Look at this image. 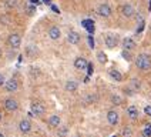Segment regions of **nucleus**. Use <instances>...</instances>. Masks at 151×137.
Here are the masks:
<instances>
[{"mask_svg":"<svg viewBox=\"0 0 151 137\" xmlns=\"http://www.w3.org/2000/svg\"><path fill=\"white\" fill-rule=\"evenodd\" d=\"M135 66L137 68L147 71L151 68V57L148 54H138V57L135 59Z\"/></svg>","mask_w":151,"mask_h":137,"instance_id":"nucleus-1","label":"nucleus"},{"mask_svg":"<svg viewBox=\"0 0 151 137\" xmlns=\"http://www.w3.org/2000/svg\"><path fill=\"white\" fill-rule=\"evenodd\" d=\"M117 43H118L117 34H113V33L106 34V37H104V44H106L107 49H114V47L117 46Z\"/></svg>","mask_w":151,"mask_h":137,"instance_id":"nucleus-2","label":"nucleus"},{"mask_svg":"<svg viewBox=\"0 0 151 137\" xmlns=\"http://www.w3.org/2000/svg\"><path fill=\"white\" fill-rule=\"evenodd\" d=\"M7 43H9V46H10L12 49H19L20 44H22V37H20V34H17V33L10 34V36H9Z\"/></svg>","mask_w":151,"mask_h":137,"instance_id":"nucleus-3","label":"nucleus"},{"mask_svg":"<svg viewBox=\"0 0 151 137\" xmlns=\"http://www.w3.org/2000/svg\"><path fill=\"white\" fill-rule=\"evenodd\" d=\"M121 14L127 19H130V17H133L135 14V10L133 7V4H130V3H126V4H123L121 6Z\"/></svg>","mask_w":151,"mask_h":137,"instance_id":"nucleus-4","label":"nucleus"},{"mask_svg":"<svg viewBox=\"0 0 151 137\" xmlns=\"http://www.w3.org/2000/svg\"><path fill=\"white\" fill-rule=\"evenodd\" d=\"M97 13H99L100 17H110L111 16V7H110V4L101 3L100 6H99V9H97Z\"/></svg>","mask_w":151,"mask_h":137,"instance_id":"nucleus-5","label":"nucleus"},{"mask_svg":"<svg viewBox=\"0 0 151 137\" xmlns=\"http://www.w3.org/2000/svg\"><path fill=\"white\" fill-rule=\"evenodd\" d=\"M30 109H32V113H33L34 116H42V114L46 113V107L39 102L32 103V107H30Z\"/></svg>","mask_w":151,"mask_h":137,"instance_id":"nucleus-6","label":"nucleus"},{"mask_svg":"<svg viewBox=\"0 0 151 137\" xmlns=\"http://www.w3.org/2000/svg\"><path fill=\"white\" fill-rule=\"evenodd\" d=\"M4 109L7 111H16L19 109V103L14 99H6L4 100Z\"/></svg>","mask_w":151,"mask_h":137,"instance_id":"nucleus-7","label":"nucleus"},{"mask_svg":"<svg viewBox=\"0 0 151 137\" xmlns=\"http://www.w3.org/2000/svg\"><path fill=\"white\" fill-rule=\"evenodd\" d=\"M4 87H6L7 92L14 93V92H17V89H19V83H17L16 79H10V80H7V81L4 83Z\"/></svg>","mask_w":151,"mask_h":137,"instance_id":"nucleus-8","label":"nucleus"},{"mask_svg":"<svg viewBox=\"0 0 151 137\" xmlns=\"http://www.w3.org/2000/svg\"><path fill=\"white\" fill-rule=\"evenodd\" d=\"M107 120H109V123L111 126H117L118 120H120V116H118V113L116 110H110L107 113Z\"/></svg>","mask_w":151,"mask_h":137,"instance_id":"nucleus-9","label":"nucleus"},{"mask_svg":"<svg viewBox=\"0 0 151 137\" xmlns=\"http://www.w3.org/2000/svg\"><path fill=\"white\" fill-rule=\"evenodd\" d=\"M19 130L22 131V133H29L30 130H32V121L30 120H22L20 123H19Z\"/></svg>","mask_w":151,"mask_h":137,"instance_id":"nucleus-10","label":"nucleus"},{"mask_svg":"<svg viewBox=\"0 0 151 137\" xmlns=\"http://www.w3.org/2000/svg\"><path fill=\"white\" fill-rule=\"evenodd\" d=\"M60 36H61V30H60L57 26H53L49 29V37H50L51 40H59Z\"/></svg>","mask_w":151,"mask_h":137,"instance_id":"nucleus-11","label":"nucleus"},{"mask_svg":"<svg viewBox=\"0 0 151 137\" xmlns=\"http://www.w3.org/2000/svg\"><path fill=\"white\" fill-rule=\"evenodd\" d=\"M135 42H134V39H131V37H126L124 40H123V49H126V50H134L135 49Z\"/></svg>","mask_w":151,"mask_h":137,"instance_id":"nucleus-12","label":"nucleus"},{"mask_svg":"<svg viewBox=\"0 0 151 137\" xmlns=\"http://www.w3.org/2000/svg\"><path fill=\"white\" fill-rule=\"evenodd\" d=\"M87 64H88V61L84 59V57H77L74 60V67L77 70H84V68H87Z\"/></svg>","mask_w":151,"mask_h":137,"instance_id":"nucleus-13","label":"nucleus"},{"mask_svg":"<svg viewBox=\"0 0 151 137\" xmlns=\"http://www.w3.org/2000/svg\"><path fill=\"white\" fill-rule=\"evenodd\" d=\"M138 114H140V111H138V109H137L135 106H130V107L127 109V116H128V119L137 120L138 119Z\"/></svg>","mask_w":151,"mask_h":137,"instance_id":"nucleus-14","label":"nucleus"},{"mask_svg":"<svg viewBox=\"0 0 151 137\" xmlns=\"http://www.w3.org/2000/svg\"><path fill=\"white\" fill-rule=\"evenodd\" d=\"M67 42L70 44H78V42H80V34L77 33V32H68Z\"/></svg>","mask_w":151,"mask_h":137,"instance_id":"nucleus-15","label":"nucleus"},{"mask_svg":"<svg viewBox=\"0 0 151 137\" xmlns=\"http://www.w3.org/2000/svg\"><path fill=\"white\" fill-rule=\"evenodd\" d=\"M47 121H49V126H51V127H59L60 124H61V119H60L59 116H56V114L50 116Z\"/></svg>","mask_w":151,"mask_h":137,"instance_id":"nucleus-16","label":"nucleus"},{"mask_svg":"<svg viewBox=\"0 0 151 137\" xmlns=\"http://www.w3.org/2000/svg\"><path fill=\"white\" fill-rule=\"evenodd\" d=\"M110 77H111L114 81H121V80H123V74H121L118 70H110Z\"/></svg>","mask_w":151,"mask_h":137,"instance_id":"nucleus-17","label":"nucleus"},{"mask_svg":"<svg viewBox=\"0 0 151 137\" xmlns=\"http://www.w3.org/2000/svg\"><path fill=\"white\" fill-rule=\"evenodd\" d=\"M77 87H78V84L76 81H73V80H68L67 83H66V90L70 92V93H74L76 90H77Z\"/></svg>","mask_w":151,"mask_h":137,"instance_id":"nucleus-18","label":"nucleus"},{"mask_svg":"<svg viewBox=\"0 0 151 137\" xmlns=\"http://www.w3.org/2000/svg\"><path fill=\"white\" fill-rule=\"evenodd\" d=\"M83 26L90 32V33H93L94 32V22H91V20H84L83 22Z\"/></svg>","mask_w":151,"mask_h":137,"instance_id":"nucleus-19","label":"nucleus"},{"mask_svg":"<svg viewBox=\"0 0 151 137\" xmlns=\"http://www.w3.org/2000/svg\"><path fill=\"white\" fill-rule=\"evenodd\" d=\"M97 60H99L100 63H103V64L107 63V54H106L104 51H99V53H97Z\"/></svg>","mask_w":151,"mask_h":137,"instance_id":"nucleus-20","label":"nucleus"},{"mask_svg":"<svg viewBox=\"0 0 151 137\" xmlns=\"http://www.w3.org/2000/svg\"><path fill=\"white\" fill-rule=\"evenodd\" d=\"M4 4H6L9 9H14V7H17V4H19V0H4Z\"/></svg>","mask_w":151,"mask_h":137,"instance_id":"nucleus-21","label":"nucleus"},{"mask_svg":"<svg viewBox=\"0 0 151 137\" xmlns=\"http://www.w3.org/2000/svg\"><path fill=\"white\" fill-rule=\"evenodd\" d=\"M121 56H123V59L124 60H127V61H131L133 60V56H131V53H130V50H124L121 51Z\"/></svg>","mask_w":151,"mask_h":137,"instance_id":"nucleus-22","label":"nucleus"},{"mask_svg":"<svg viewBox=\"0 0 151 137\" xmlns=\"http://www.w3.org/2000/svg\"><path fill=\"white\" fill-rule=\"evenodd\" d=\"M68 133V130L66 126H59V136L60 137H66Z\"/></svg>","mask_w":151,"mask_h":137,"instance_id":"nucleus-23","label":"nucleus"},{"mask_svg":"<svg viewBox=\"0 0 151 137\" xmlns=\"http://www.w3.org/2000/svg\"><path fill=\"white\" fill-rule=\"evenodd\" d=\"M133 136V130L130 127H126L123 130V137H131Z\"/></svg>","mask_w":151,"mask_h":137,"instance_id":"nucleus-24","label":"nucleus"},{"mask_svg":"<svg viewBox=\"0 0 151 137\" xmlns=\"http://www.w3.org/2000/svg\"><path fill=\"white\" fill-rule=\"evenodd\" d=\"M143 136L144 137H151V124H147V127L144 128V131H143Z\"/></svg>","mask_w":151,"mask_h":137,"instance_id":"nucleus-25","label":"nucleus"},{"mask_svg":"<svg viewBox=\"0 0 151 137\" xmlns=\"http://www.w3.org/2000/svg\"><path fill=\"white\" fill-rule=\"evenodd\" d=\"M111 102H113V104H121V97L120 96H113Z\"/></svg>","mask_w":151,"mask_h":137,"instance_id":"nucleus-26","label":"nucleus"},{"mask_svg":"<svg viewBox=\"0 0 151 137\" xmlns=\"http://www.w3.org/2000/svg\"><path fill=\"white\" fill-rule=\"evenodd\" d=\"M144 113H145L147 116H151V106H145V109H144Z\"/></svg>","mask_w":151,"mask_h":137,"instance_id":"nucleus-27","label":"nucleus"},{"mask_svg":"<svg viewBox=\"0 0 151 137\" xmlns=\"http://www.w3.org/2000/svg\"><path fill=\"white\" fill-rule=\"evenodd\" d=\"M4 83H6V80H4V76H3V74L0 73V87H1V86H4Z\"/></svg>","mask_w":151,"mask_h":137,"instance_id":"nucleus-28","label":"nucleus"},{"mask_svg":"<svg viewBox=\"0 0 151 137\" xmlns=\"http://www.w3.org/2000/svg\"><path fill=\"white\" fill-rule=\"evenodd\" d=\"M88 44H90V47H91V49H94V40H93L91 36H88Z\"/></svg>","mask_w":151,"mask_h":137,"instance_id":"nucleus-29","label":"nucleus"},{"mask_svg":"<svg viewBox=\"0 0 151 137\" xmlns=\"http://www.w3.org/2000/svg\"><path fill=\"white\" fill-rule=\"evenodd\" d=\"M51 9H53V10H54V12H56V13H60V10L57 7H56V6H51Z\"/></svg>","mask_w":151,"mask_h":137,"instance_id":"nucleus-30","label":"nucleus"},{"mask_svg":"<svg viewBox=\"0 0 151 137\" xmlns=\"http://www.w3.org/2000/svg\"><path fill=\"white\" fill-rule=\"evenodd\" d=\"M27 10H29V13H33V12H34V7H32V6H30V7L27 9Z\"/></svg>","mask_w":151,"mask_h":137,"instance_id":"nucleus-31","label":"nucleus"},{"mask_svg":"<svg viewBox=\"0 0 151 137\" xmlns=\"http://www.w3.org/2000/svg\"><path fill=\"white\" fill-rule=\"evenodd\" d=\"M30 1H32V3H37L39 0H30Z\"/></svg>","mask_w":151,"mask_h":137,"instance_id":"nucleus-32","label":"nucleus"},{"mask_svg":"<svg viewBox=\"0 0 151 137\" xmlns=\"http://www.w3.org/2000/svg\"><path fill=\"white\" fill-rule=\"evenodd\" d=\"M0 137H4V134H3V133H1V131H0Z\"/></svg>","mask_w":151,"mask_h":137,"instance_id":"nucleus-33","label":"nucleus"},{"mask_svg":"<svg viewBox=\"0 0 151 137\" xmlns=\"http://www.w3.org/2000/svg\"><path fill=\"white\" fill-rule=\"evenodd\" d=\"M0 120H1V113H0Z\"/></svg>","mask_w":151,"mask_h":137,"instance_id":"nucleus-34","label":"nucleus"},{"mask_svg":"<svg viewBox=\"0 0 151 137\" xmlns=\"http://www.w3.org/2000/svg\"><path fill=\"white\" fill-rule=\"evenodd\" d=\"M0 57H1V50H0Z\"/></svg>","mask_w":151,"mask_h":137,"instance_id":"nucleus-35","label":"nucleus"},{"mask_svg":"<svg viewBox=\"0 0 151 137\" xmlns=\"http://www.w3.org/2000/svg\"><path fill=\"white\" fill-rule=\"evenodd\" d=\"M113 137H116V136H113Z\"/></svg>","mask_w":151,"mask_h":137,"instance_id":"nucleus-36","label":"nucleus"}]
</instances>
